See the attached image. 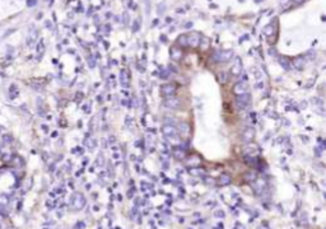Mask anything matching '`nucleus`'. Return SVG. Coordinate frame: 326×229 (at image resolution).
Masks as SVG:
<instances>
[{"label":"nucleus","instance_id":"nucleus-23","mask_svg":"<svg viewBox=\"0 0 326 229\" xmlns=\"http://www.w3.org/2000/svg\"><path fill=\"white\" fill-rule=\"evenodd\" d=\"M3 140H4V143H10L11 140H13V138L9 136V135H4V136H3Z\"/></svg>","mask_w":326,"mask_h":229},{"label":"nucleus","instance_id":"nucleus-16","mask_svg":"<svg viewBox=\"0 0 326 229\" xmlns=\"http://www.w3.org/2000/svg\"><path fill=\"white\" fill-rule=\"evenodd\" d=\"M36 37H37V32H36L34 29H31L28 37H27V43H28V46H32V45L36 42Z\"/></svg>","mask_w":326,"mask_h":229},{"label":"nucleus","instance_id":"nucleus-12","mask_svg":"<svg viewBox=\"0 0 326 229\" xmlns=\"http://www.w3.org/2000/svg\"><path fill=\"white\" fill-rule=\"evenodd\" d=\"M120 80H121V86L127 88L130 86V78H129V74H127V71L126 70H123L121 71V77H120Z\"/></svg>","mask_w":326,"mask_h":229},{"label":"nucleus","instance_id":"nucleus-3","mask_svg":"<svg viewBox=\"0 0 326 229\" xmlns=\"http://www.w3.org/2000/svg\"><path fill=\"white\" fill-rule=\"evenodd\" d=\"M236 104H237L238 108H242V110L250 107V104H251V95L248 93L237 95V97H236Z\"/></svg>","mask_w":326,"mask_h":229},{"label":"nucleus","instance_id":"nucleus-9","mask_svg":"<svg viewBox=\"0 0 326 229\" xmlns=\"http://www.w3.org/2000/svg\"><path fill=\"white\" fill-rule=\"evenodd\" d=\"M241 71H242V65H241V60L239 59H237L236 60V64L232 66V69H231V74L233 75V77H238L239 74H241Z\"/></svg>","mask_w":326,"mask_h":229},{"label":"nucleus","instance_id":"nucleus-14","mask_svg":"<svg viewBox=\"0 0 326 229\" xmlns=\"http://www.w3.org/2000/svg\"><path fill=\"white\" fill-rule=\"evenodd\" d=\"M200 163H201V159L199 158L198 155H191L190 158L187 159V165H194V167H198Z\"/></svg>","mask_w":326,"mask_h":229},{"label":"nucleus","instance_id":"nucleus-18","mask_svg":"<svg viewBox=\"0 0 326 229\" xmlns=\"http://www.w3.org/2000/svg\"><path fill=\"white\" fill-rule=\"evenodd\" d=\"M245 179L247 181V182H252V181L256 179V174L252 173V172H248V173L245 174Z\"/></svg>","mask_w":326,"mask_h":229},{"label":"nucleus","instance_id":"nucleus-25","mask_svg":"<svg viewBox=\"0 0 326 229\" xmlns=\"http://www.w3.org/2000/svg\"><path fill=\"white\" fill-rule=\"evenodd\" d=\"M37 50H38V52H40V54L43 51V41H41V42H40V45L37 46Z\"/></svg>","mask_w":326,"mask_h":229},{"label":"nucleus","instance_id":"nucleus-7","mask_svg":"<svg viewBox=\"0 0 326 229\" xmlns=\"http://www.w3.org/2000/svg\"><path fill=\"white\" fill-rule=\"evenodd\" d=\"M255 138V130L252 127H247L243 132H242V141L243 143H251Z\"/></svg>","mask_w":326,"mask_h":229},{"label":"nucleus","instance_id":"nucleus-4","mask_svg":"<svg viewBox=\"0 0 326 229\" xmlns=\"http://www.w3.org/2000/svg\"><path fill=\"white\" fill-rule=\"evenodd\" d=\"M177 90V86L173 83H168V84H163L161 87V93L162 95H166V97H170L171 94H175Z\"/></svg>","mask_w":326,"mask_h":229},{"label":"nucleus","instance_id":"nucleus-6","mask_svg":"<svg viewBox=\"0 0 326 229\" xmlns=\"http://www.w3.org/2000/svg\"><path fill=\"white\" fill-rule=\"evenodd\" d=\"M162 134L167 138H171V136H177V130L176 127H173L172 125H168V124H164L161 129Z\"/></svg>","mask_w":326,"mask_h":229},{"label":"nucleus","instance_id":"nucleus-24","mask_svg":"<svg viewBox=\"0 0 326 229\" xmlns=\"http://www.w3.org/2000/svg\"><path fill=\"white\" fill-rule=\"evenodd\" d=\"M86 144H88V147H89V148H91V147H92V148L96 147V141H94V140H87Z\"/></svg>","mask_w":326,"mask_h":229},{"label":"nucleus","instance_id":"nucleus-17","mask_svg":"<svg viewBox=\"0 0 326 229\" xmlns=\"http://www.w3.org/2000/svg\"><path fill=\"white\" fill-rule=\"evenodd\" d=\"M181 51L177 50V49H172V59L175 60V61H178V60L181 59Z\"/></svg>","mask_w":326,"mask_h":229},{"label":"nucleus","instance_id":"nucleus-15","mask_svg":"<svg viewBox=\"0 0 326 229\" xmlns=\"http://www.w3.org/2000/svg\"><path fill=\"white\" fill-rule=\"evenodd\" d=\"M9 202H10V197H9V195H7V194H0V208H5V206H8Z\"/></svg>","mask_w":326,"mask_h":229},{"label":"nucleus","instance_id":"nucleus-10","mask_svg":"<svg viewBox=\"0 0 326 229\" xmlns=\"http://www.w3.org/2000/svg\"><path fill=\"white\" fill-rule=\"evenodd\" d=\"M172 154H173V156L176 159H185L186 158V152H185V149H182V148H175L173 149V152H172Z\"/></svg>","mask_w":326,"mask_h":229},{"label":"nucleus","instance_id":"nucleus-22","mask_svg":"<svg viewBox=\"0 0 326 229\" xmlns=\"http://www.w3.org/2000/svg\"><path fill=\"white\" fill-rule=\"evenodd\" d=\"M11 159H13V156H11L10 154H8V153H7V154H3V161H4V162H10Z\"/></svg>","mask_w":326,"mask_h":229},{"label":"nucleus","instance_id":"nucleus-21","mask_svg":"<svg viewBox=\"0 0 326 229\" xmlns=\"http://www.w3.org/2000/svg\"><path fill=\"white\" fill-rule=\"evenodd\" d=\"M219 81H221L222 84L227 83V81H228V75H227L226 73H221V74H219Z\"/></svg>","mask_w":326,"mask_h":229},{"label":"nucleus","instance_id":"nucleus-5","mask_svg":"<svg viewBox=\"0 0 326 229\" xmlns=\"http://www.w3.org/2000/svg\"><path fill=\"white\" fill-rule=\"evenodd\" d=\"M247 90H248V84L245 83V81L237 83L236 86L233 87V94L236 95V97H237V95H241V94L247 93Z\"/></svg>","mask_w":326,"mask_h":229},{"label":"nucleus","instance_id":"nucleus-20","mask_svg":"<svg viewBox=\"0 0 326 229\" xmlns=\"http://www.w3.org/2000/svg\"><path fill=\"white\" fill-rule=\"evenodd\" d=\"M231 56H232L231 52H223V54L221 55V60H222V61H227V60L231 59Z\"/></svg>","mask_w":326,"mask_h":229},{"label":"nucleus","instance_id":"nucleus-1","mask_svg":"<svg viewBox=\"0 0 326 229\" xmlns=\"http://www.w3.org/2000/svg\"><path fill=\"white\" fill-rule=\"evenodd\" d=\"M162 104L166 108H168V110H180V108L182 107V102H181V99L175 97V95H170V97L164 98Z\"/></svg>","mask_w":326,"mask_h":229},{"label":"nucleus","instance_id":"nucleus-8","mask_svg":"<svg viewBox=\"0 0 326 229\" xmlns=\"http://www.w3.org/2000/svg\"><path fill=\"white\" fill-rule=\"evenodd\" d=\"M232 182V177L229 176L228 173H222L221 176H219V178H218V183L221 185V186H227V185H229Z\"/></svg>","mask_w":326,"mask_h":229},{"label":"nucleus","instance_id":"nucleus-13","mask_svg":"<svg viewBox=\"0 0 326 229\" xmlns=\"http://www.w3.org/2000/svg\"><path fill=\"white\" fill-rule=\"evenodd\" d=\"M255 186H253V190H255V192L257 195H260L261 192H262V190H264V187H265V181L264 179H255Z\"/></svg>","mask_w":326,"mask_h":229},{"label":"nucleus","instance_id":"nucleus-2","mask_svg":"<svg viewBox=\"0 0 326 229\" xmlns=\"http://www.w3.org/2000/svg\"><path fill=\"white\" fill-rule=\"evenodd\" d=\"M70 205L74 210H80L84 208V205H86V197H84L82 194H79V192H75L70 199Z\"/></svg>","mask_w":326,"mask_h":229},{"label":"nucleus","instance_id":"nucleus-19","mask_svg":"<svg viewBox=\"0 0 326 229\" xmlns=\"http://www.w3.org/2000/svg\"><path fill=\"white\" fill-rule=\"evenodd\" d=\"M189 172H190V174H195V176H199V174H201L204 171H203V170H200V168H190V170H189Z\"/></svg>","mask_w":326,"mask_h":229},{"label":"nucleus","instance_id":"nucleus-11","mask_svg":"<svg viewBox=\"0 0 326 229\" xmlns=\"http://www.w3.org/2000/svg\"><path fill=\"white\" fill-rule=\"evenodd\" d=\"M177 132H180L181 135H189V132H190V127H189V125L186 124V122H181V124H178V126H177Z\"/></svg>","mask_w":326,"mask_h":229}]
</instances>
